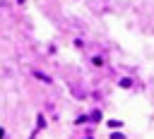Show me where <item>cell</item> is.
Segmentation results:
<instances>
[]
</instances>
